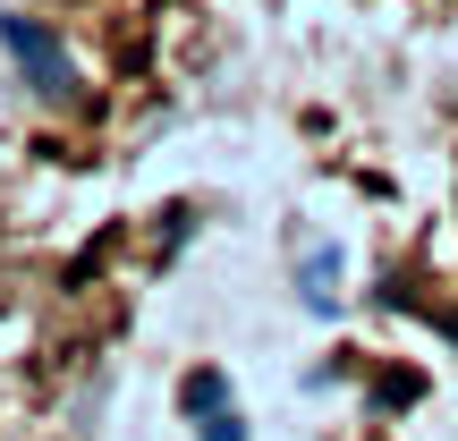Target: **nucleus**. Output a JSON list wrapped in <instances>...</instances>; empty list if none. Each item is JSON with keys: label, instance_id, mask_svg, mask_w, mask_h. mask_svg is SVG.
I'll return each instance as SVG.
<instances>
[{"label": "nucleus", "instance_id": "nucleus-4", "mask_svg": "<svg viewBox=\"0 0 458 441\" xmlns=\"http://www.w3.org/2000/svg\"><path fill=\"white\" fill-rule=\"evenodd\" d=\"M196 433H204V441H246L238 408H213V416H196Z\"/></svg>", "mask_w": 458, "mask_h": 441}, {"label": "nucleus", "instance_id": "nucleus-1", "mask_svg": "<svg viewBox=\"0 0 458 441\" xmlns=\"http://www.w3.org/2000/svg\"><path fill=\"white\" fill-rule=\"evenodd\" d=\"M0 43L17 51V68L34 77V94H51V102H60V94H77V68H68V51L51 43L34 17H0Z\"/></svg>", "mask_w": 458, "mask_h": 441}, {"label": "nucleus", "instance_id": "nucleus-2", "mask_svg": "<svg viewBox=\"0 0 458 441\" xmlns=\"http://www.w3.org/2000/svg\"><path fill=\"white\" fill-rule=\"evenodd\" d=\"M213 408H229V382L204 365V374H187V416H213Z\"/></svg>", "mask_w": 458, "mask_h": 441}, {"label": "nucleus", "instance_id": "nucleus-3", "mask_svg": "<svg viewBox=\"0 0 458 441\" xmlns=\"http://www.w3.org/2000/svg\"><path fill=\"white\" fill-rule=\"evenodd\" d=\"M331 280H340V255H306V306H331Z\"/></svg>", "mask_w": 458, "mask_h": 441}]
</instances>
